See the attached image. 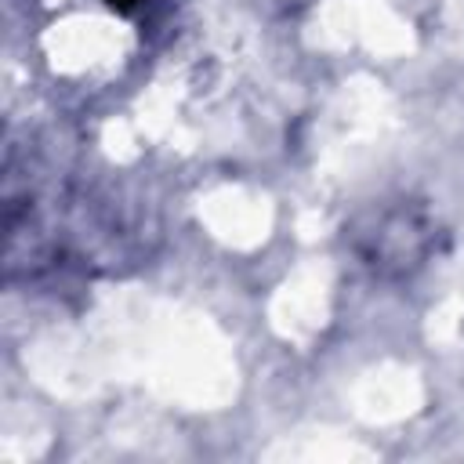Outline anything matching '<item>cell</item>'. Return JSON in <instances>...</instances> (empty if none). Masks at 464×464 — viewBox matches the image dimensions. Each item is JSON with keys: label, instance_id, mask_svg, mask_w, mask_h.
Wrapping results in <instances>:
<instances>
[{"label": "cell", "instance_id": "1", "mask_svg": "<svg viewBox=\"0 0 464 464\" xmlns=\"http://www.w3.org/2000/svg\"><path fill=\"white\" fill-rule=\"evenodd\" d=\"M112 7H130V4H138V0H109Z\"/></svg>", "mask_w": 464, "mask_h": 464}]
</instances>
